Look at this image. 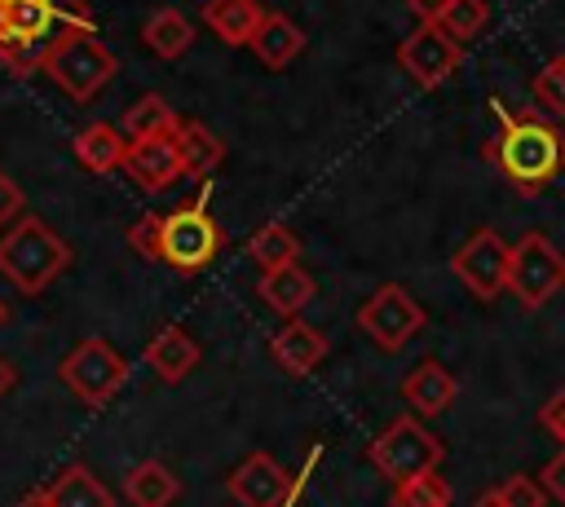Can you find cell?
Returning <instances> with one entry per match:
<instances>
[{
    "label": "cell",
    "instance_id": "obj_1",
    "mask_svg": "<svg viewBox=\"0 0 565 507\" xmlns=\"http://www.w3.org/2000/svg\"><path fill=\"white\" fill-rule=\"evenodd\" d=\"M499 110V132L486 141V159L503 172V181L534 198L565 172V132L543 110Z\"/></svg>",
    "mask_w": 565,
    "mask_h": 507
},
{
    "label": "cell",
    "instance_id": "obj_2",
    "mask_svg": "<svg viewBox=\"0 0 565 507\" xmlns=\"http://www.w3.org/2000/svg\"><path fill=\"white\" fill-rule=\"evenodd\" d=\"M93 26L84 0H0V62L18 75L44 66V53L62 26Z\"/></svg>",
    "mask_w": 565,
    "mask_h": 507
},
{
    "label": "cell",
    "instance_id": "obj_3",
    "mask_svg": "<svg viewBox=\"0 0 565 507\" xmlns=\"http://www.w3.org/2000/svg\"><path fill=\"white\" fill-rule=\"evenodd\" d=\"M66 269H71V247H66V238H62L53 225H44L40 216L22 212V216L0 234V273L9 278L13 291L40 295V291H49Z\"/></svg>",
    "mask_w": 565,
    "mask_h": 507
},
{
    "label": "cell",
    "instance_id": "obj_4",
    "mask_svg": "<svg viewBox=\"0 0 565 507\" xmlns=\"http://www.w3.org/2000/svg\"><path fill=\"white\" fill-rule=\"evenodd\" d=\"M40 71H44L71 101L88 106V101L115 79L119 62H115V53L97 40L93 26H75V22H71V26H62V31L53 35V44H49Z\"/></svg>",
    "mask_w": 565,
    "mask_h": 507
},
{
    "label": "cell",
    "instance_id": "obj_5",
    "mask_svg": "<svg viewBox=\"0 0 565 507\" xmlns=\"http://www.w3.org/2000/svg\"><path fill=\"white\" fill-rule=\"evenodd\" d=\"M366 459H371V467H375L380 476H388L393 485H402V481H411V476L437 472L441 459H446V441H441L437 432H428L419 419L402 414V419H393V423L371 441Z\"/></svg>",
    "mask_w": 565,
    "mask_h": 507
},
{
    "label": "cell",
    "instance_id": "obj_6",
    "mask_svg": "<svg viewBox=\"0 0 565 507\" xmlns=\"http://www.w3.org/2000/svg\"><path fill=\"white\" fill-rule=\"evenodd\" d=\"M221 242H225V234L203 203H185V207L159 216V265H168L177 273H199L203 265H212Z\"/></svg>",
    "mask_w": 565,
    "mask_h": 507
},
{
    "label": "cell",
    "instance_id": "obj_7",
    "mask_svg": "<svg viewBox=\"0 0 565 507\" xmlns=\"http://www.w3.org/2000/svg\"><path fill=\"white\" fill-rule=\"evenodd\" d=\"M57 379L88 406V410H102L124 384H128V362L124 353L102 339V335H88L79 339L62 362H57Z\"/></svg>",
    "mask_w": 565,
    "mask_h": 507
},
{
    "label": "cell",
    "instance_id": "obj_8",
    "mask_svg": "<svg viewBox=\"0 0 565 507\" xmlns=\"http://www.w3.org/2000/svg\"><path fill=\"white\" fill-rule=\"evenodd\" d=\"M424 322H428L424 304H419L406 287H397V282L375 287V291L362 300V309H358V331H362L375 348H384V353L406 348V344L424 331Z\"/></svg>",
    "mask_w": 565,
    "mask_h": 507
},
{
    "label": "cell",
    "instance_id": "obj_9",
    "mask_svg": "<svg viewBox=\"0 0 565 507\" xmlns=\"http://www.w3.org/2000/svg\"><path fill=\"white\" fill-rule=\"evenodd\" d=\"M561 287H565V256L556 251V242H547V234H539V229L521 234V242L512 247V269H508L512 300L534 313Z\"/></svg>",
    "mask_w": 565,
    "mask_h": 507
},
{
    "label": "cell",
    "instance_id": "obj_10",
    "mask_svg": "<svg viewBox=\"0 0 565 507\" xmlns=\"http://www.w3.org/2000/svg\"><path fill=\"white\" fill-rule=\"evenodd\" d=\"M450 269L455 278L477 295V300H494L508 291V269H512V247L486 225L477 234H468V242L450 256Z\"/></svg>",
    "mask_w": 565,
    "mask_h": 507
},
{
    "label": "cell",
    "instance_id": "obj_11",
    "mask_svg": "<svg viewBox=\"0 0 565 507\" xmlns=\"http://www.w3.org/2000/svg\"><path fill=\"white\" fill-rule=\"evenodd\" d=\"M463 62V44L446 35L437 22H419L402 44H397V66L419 84V88H441Z\"/></svg>",
    "mask_w": 565,
    "mask_h": 507
},
{
    "label": "cell",
    "instance_id": "obj_12",
    "mask_svg": "<svg viewBox=\"0 0 565 507\" xmlns=\"http://www.w3.org/2000/svg\"><path fill=\"white\" fill-rule=\"evenodd\" d=\"M124 172H128V181H132L137 190H146V194L168 190L177 176H185V159H181L177 132L128 141V150H124Z\"/></svg>",
    "mask_w": 565,
    "mask_h": 507
},
{
    "label": "cell",
    "instance_id": "obj_13",
    "mask_svg": "<svg viewBox=\"0 0 565 507\" xmlns=\"http://www.w3.org/2000/svg\"><path fill=\"white\" fill-rule=\"evenodd\" d=\"M225 485H230V498L238 507H282V498L291 494V472L278 459L256 450V454L234 463Z\"/></svg>",
    "mask_w": 565,
    "mask_h": 507
},
{
    "label": "cell",
    "instance_id": "obj_14",
    "mask_svg": "<svg viewBox=\"0 0 565 507\" xmlns=\"http://www.w3.org/2000/svg\"><path fill=\"white\" fill-rule=\"evenodd\" d=\"M402 397L411 401L415 414L437 419V414H446V410L455 406V397H459V379H455L437 357H424V362L402 379Z\"/></svg>",
    "mask_w": 565,
    "mask_h": 507
},
{
    "label": "cell",
    "instance_id": "obj_15",
    "mask_svg": "<svg viewBox=\"0 0 565 507\" xmlns=\"http://www.w3.org/2000/svg\"><path fill=\"white\" fill-rule=\"evenodd\" d=\"M269 357L278 362V370L287 375H309L322 357H327V335L300 317H291L274 339H269Z\"/></svg>",
    "mask_w": 565,
    "mask_h": 507
},
{
    "label": "cell",
    "instance_id": "obj_16",
    "mask_svg": "<svg viewBox=\"0 0 565 507\" xmlns=\"http://www.w3.org/2000/svg\"><path fill=\"white\" fill-rule=\"evenodd\" d=\"M247 48L256 53V62H260L265 71H282V66H291V62L305 53V31H300L287 13L269 9L265 22L256 26V35H252Z\"/></svg>",
    "mask_w": 565,
    "mask_h": 507
},
{
    "label": "cell",
    "instance_id": "obj_17",
    "mask_svg": "<svg viewBox=\"0 0 565 507\" xmlns=\"http://www.w3.org/2000/svg\"><path fill=\"white\" fill-rule=\"evenodd\" d=\"M199 344L181 331V326H159L154 335H150V344H146V366L154 370V379H163V384H181L194 366H199Z\"/></svg>",
    "mask_w": 565,
    "mask_h": 507
},
{
    "label": "cell",
    "instance_id": "obj_18",
    "mask_svg": "<svg viewBox=\"0 0 565 507\" xmlns=\"http://www.w3.org/2000/svg\"><path fill=\"white\" fill-rule=\"evenodd\" d=\"M265 13L269 9L260 0H203V22L230 48H247L252 35H256V26L265 22Z\"/></svg>",
    "mask_w": 565,
    "mask_h": 507
},
{
    "label": "cell",
    "instance_id": "obj_19",
    "mask_svg": "<svg viewBox=\"0 0 565 507\" xmlns=\"http://www.w3.org/2000/svg\"><path fill=\"white\" fill-rule=\"evenodd\" d=\"M256 295L274 309V313H282V317H296L313 295H318V282H313V273L309 269H300V260L296 265H282V269H269V273H260V282H256Z\"/></svg>",
    "mask_w": 565,
    "mask_h": 507
},
{
    "label": "cell",
    "instance_id": "obj_20",
    "mask_svg": "<svg viewBox=\"0 0 565 507\" xmlns=\"http://www.w3.org/2000/svg\"><path fill=\"white\" fill-rule=\"evenodd\" d=\"M141 44H146L159 62H177V57L190 53V44H194V22H190L181 9L159 4V9L141 22Z\"/></svg>",
    "mask_w": 565,
    "mask_h": 507
},
{
    "label": "cell",
    "instance_id": "obj_21",
    "mask_svg": "<svg viewBox=\"0 0 565 507\" xmlns=\"http://www.w3.org/2000/svg\"><path fill=\"white\" fill-rule=\"evenodd\" d=\"M124 494L132 507H172L177 494H181V481L168 463L159 459H141L128 476H124Z\"/></svg>",
    "mask_w": 565,
    "mask_h": 507
},
{
    "label": "cell",
    "instance_id": "obj_22",
    "mask_svg": "<svg viewBox=\"0 0 565 507\" xmlns=\"http://www.w3.org/2000/svg\"><path fill=\"white\" fill-rule=\"evenodd\" d=\"M71 150H75L79 168H88V172L102 176V172L124 168V150H128V141H124V132H119L115 123H88V128L75 132Z\"/></svg>",
    "mask_w": 565,
    "mask_h": 507
},
{
    "label": "cell",
    "instance_id": "obj_23",
    "mask_svg": "<svg viewBox=\"0 0 565 507\" xmlns=\"http://www.w3.org/2000/svg\"><path fill=\"white\" fill-rule=\"evenodd\" d=\"M177 145H181V159H185V176H194V181L212 176L221 168V159H225V141L199 119H181L177 123Z\"/></svg>",
    "mask_w": 565,
    "mask_h": 507
},
{
    "label": "cell",
    "instance_id": "obj_24",
    "mask_svg": "<svg viewBox=\"0 0 565 507\" xmlns=\"http://www.w3.org/2000/svg\"><path fill=\"white\" fill-rule=\"evenodd\" d=\"M44 498H49L53 507H115L110 489H106V485H102L84 463L62 467V476L44 489Z\"/></svg>",
    "mask_w": 565,
    "mask_h": 507
},
{
    "label": "cell",
    "instance_id": "obj_25",
    "mask_svg": "<svg viewBox=\"0 0 565 507\" xmlns=\"http://www.w3.org/2000/svg\"><path fill=\"white\" fill-rule=\"evenodd\" d=\"M247 256H252V265H256L260 273H269V269L296 265V256H300V238H296L282 220H269V225H260V229L247 238Z\"/></svg>",
    "mask_w": 565,
    "mask_h": 507
},
{
    "label": "cell",
    "instance_id": "obj_26",
    "mask_svg": "<svg viewBox=\"0 0 565 507\" xmlns=\"http://www.w3.org/2000/svg\"><path fill=\"white\" fill-rule=\"evenodd\" d=\"M177 123H181V115H177L159 93H146V97H137V101L124 110V132H128V141L177 132Z\"/></svg>",
    "mask_w": 565,
    "mask_h": 507
},
{
    "label": "cell",
    "instance_id": "obj_27",
    "mask_svg": "<svg viewBox=\"0 0 565 507\" xmlns=\"http://www.w3.org/2000/svg\"><path fill=\"white\" fill-rule=\"evenodd\" d=\"M437 26H441L446 35H455L459 44H468V40H477V35L490 26V4H486V0H446Z\"/></svg>",
    "mask_w": 565,
    "mask_h": 507
},
{
    "label": "cell",
    "instance_id": "obj_28",
    "mask_svg": "<svg viewBox=\"0 0 565 507\" xmlns=\"http://www.w3.org/2000/svg\"><path fill=\"white\" fill-rule=\"evenodd\" d=\"M393 507H450V485L441 481V472L411 476L393 485Z\"/></svg>",
    "mask_w": 565,
    "mask_h": 507
},
{
    "label": "cell",
    "instance_id": "obj_29",
    "mask_svg": "<svg viewBox=\"0 0 565 507\" xmlns=\"http://www.w3.org/2000/svg\"><path fill=\"white\" fill-rule=\"evenodd\" d=\"M530 97L543 115H565V53L552 57L534 79H530Z\"/></svg>",
    "mask_w": 565,
    "mask_h": 507
},
{
    "label": "cell",
    "instance_id": "obj_30",
    "mask_svg": "<svg viewBox=\"0 0 565 507\" xmlns=\"http://www.w3.org/2000/svg\"><path fill=\"white\" fill-rule=\"evenodd\" d=\"M499 494H503L508 507H543V503H547V489H543L534 476H508V481L499 485Z\"/></svg>",
    "mask_w": 565,
    "mask_h": 507
},
{
    "label": "cell",
    "instance_id": "obj_31",
    "mask_svg": "<svg viewBox=\"0 0 565 507\" xmlns=\"http://www.w3.org/2000/svg\"><path fill=\"white\" fill-rule=\"evenodd\" d=\"M128 242H132V251H137V256L159 260V212L137 216V220L128 225Z\"/></svg>",
    "mask_w": 565,
    "mask_h": 507
},
{
    "label": "cell",
    "instance_id": "obj_32",
    "mask_svg": "<svg viewBox=\"0 0 565 507\" xmlns=\"http://www.w3.org/2000/svg\"><path fill=\"white\" fill-rule=\"evenodd\" d=\"M539 485L547 489V498L552 503H561L565 507V445L543 463V472H539Z\"/></svg>",
    "mask_w": 565,
    "mask_h": 507
},
{
    "label": "cell",
    "instance_id": "obj_33",
    "mask_svg": "<svg viewBox=\"0 0 565 507\" xmlns=\"http://www.w3.org/2000/svg\"><path fill=\"white\" fill-rule=\"evenodd\" d=\"M539 428L552 432V436L565 445V388H556V392L539 406Z\"/></svg>",
    "mask_w": 565,
    "mask_h": 507
},
{
    "label": "cell",
    "instance_id": "obj_34",
    "mask_svg": "<svg viewBox=\"0 0 565 507\" xmlns=\"http://www.w3.org/2000/svg\"><path fill=\"white\" fill-rule=\"evenodd\" d=\"M22 203H26V198H22V190L0 172V234L22 216Z\"/></svg>",
    "mask_w": 565,
    "mask_h": 507
},
{
    "label": "cell",
    "instance_id": "obj_35",
    "mask_svg": "<svg viewBox=\"0 0 565 507\" xmlns=\"http://www.w3.org/2000/svg\"><path fill=\"white\" fill-rule=\"evenodd\" d=\"M406 9L415 13V22H437L441 9H446V0H406Z\"/></svg>",
    "mask_w": 565,
    "mask_h": 507
},
{
    "label": "cell",
    "instance_id": "obj_36",
    "mask_svg": "<svg viewBox=\"0 0 565 507\" xmlns=\"http://www.w3.org/2000/svg\"><path fill=\"white\" fill-rule=\"evenodd\" d=\"M13 384H18V370H13V362H9L4 353H0V397H4V392H9Z\"/></svg>",
    "mask_w": 565,
    "mask_h": 507
},
{
    "label": "cell",
    "instance_id": "obj_37",
    "mask_svg": "<svg viewBox=\"0 0 565 507\" xmlns=\"http://www.w3.org/2000/svg\"><path fill=\"white\" fill-rule=\"evenodd\" d=\"M472 507H508V503H503V494H499V489H486V494H477V503H472Z\"/></svg>",
    "mask_w": 565,
    "mask_h": 507
},
{
    "label": "cell",
    "instance_id": "obj_38",
    "mask_svg": "<svg viewBox=\"0 0 565 507\" xmlns=\"http://www.w3.org/2000/svg\"><path fill=\"white\" fill-rule=\"evenodd\" d=\"M18 507H53V503H49V498H44V489H40V494H26Z\"/></svg>",
    "mask_w": 565,
    "mask_h": 507
},
{
    "label": "cell",
    "instance_id": "obj_39",
    "mask_svg": "<svg viewBox=\"0 0 565 507\" xmlns=\"http://www.w3.org/2000/svg\"><path fill=\"white\" fill-rule=\"evenodd\" d=\"M4 317H9V309H4V300H0V326H4Z\"/></svg>",
    "mask_w": 565,
    "mask_h": 507
}]
</instances>
